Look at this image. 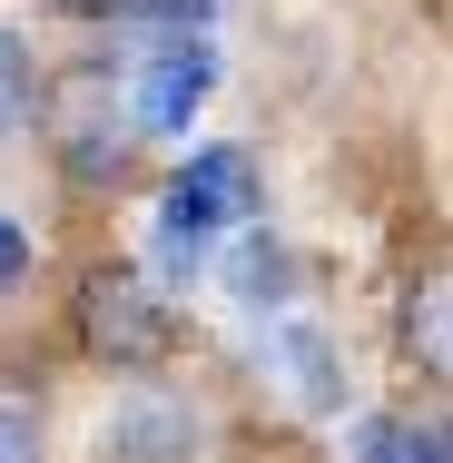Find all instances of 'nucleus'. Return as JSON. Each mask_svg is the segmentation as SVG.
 <instances>
[{"instance_id":"2","label":"nucleus","mask_w":453,"mask_h":463,"mask_svg":"<svg viewBox=\"0 0 453 463\" xmlns=\"http://www.w3.org/2000/svg\"><path fill=\"white\" fill-rule=\"evenodd\" d=\"M40 118L60 128V168H70L80 187H99V178L128 168V128H138V118L109 99V70H70L60 90L40 99Z\"/></svg>"},{"instance_id":"9","label":"nucleus","mask_w":453,"mask_h":463,"mask_svg":"<svg viewBox=\"0 0 453 463\" xmlns=\"http://www.w3.org/2000/svg\"><path fill=\"white\" fill-rule=\"evenodd\" d=\"M404 355L424 374H444L453 384V267L444 277H424L414 296H404Z\"/></svg>"},{"instance_id":"3","label":"nucleus","mask_w":453,"mask_h":463,"mask_svg":"<svg viewBox=\"0 0 453 463\" xmlns=\"http://www.w3.org/2000/svg\"><path fill=\"white\" fill-rule=\"evenodd\" d=\"M207 90H217V50H207V40H168L158 60H138V80H128V118H138L148 138H178L187 118L207 109Z\"/></svg>"},{"instance_id":"6","label":"nucleus","mask_w":453,"mask_h":463,"mask_svg":"<svg viewBox=\"0 0 453 463\" xmlns=\"http://www.w3.org/2000/svg\"><path fill=\"white\" fill-rule=\"evenodd\" d=\"M267 365L296 384L306 414H335V404H345V365H335V345H326L316 326H276V335H267Z\"/></svg>"},{"instance_id":"13","label":"nucleus","mask_w":453,"mask_h":463,"mask_svg":"<svg viewBox=\"0 0 453 463\" xmlns=\"http://www.w3.org/2000/svg\"><path fill=\"white\" fill-rule=\"evenodd\" d=\"M0 463H40V424L20 404H0Z\"/></svg>"},{"instance_id":"10","label":"nucleus","mask_w":453,"mask_h":463,"mask_svg":"<svg viewBox=\"0 0 453 463\" xmlns=\"http://www.w3.org/2000/svg\"><path fill=\"white\" fill-rule=\"evenodd\" d=\"M286 286H296V257L276 247L267 227H247V247L227 257V296L237 306H286Z\"/></svg>"},{"instance_id":"11","label":"nucleus","mask_w":453,"mask_h":463,"mask_svg":"<svg viewBox=\"0 0 453 463\" xmlns=\"http://www.w3.org/2000/svg\"><path fill=\"white\" fill-rule=\"evenodd\" d=\"M40 60H30V40L20 30H0V128H30L40 118Z\"/></svg>"},{"instance_id":"7","label":"nucleus","mask_w":453,"mask_h":463,"mask_svg":"<svg viewBox=\"0 0 453 463\" xmlns=\"http://www.w3.org/2000/svg\"><path fill=\"white\" fill-rule=\"evenodd\" d=\"M178 178L197 187L227 227H257V207H267V178H257V158H247V148H197Z\"/></svg>"},{"instance_id":"5","label":"nucleus","mask_w":453,"mask_h":463,"mask_svg":"<svg viewBox=\"0 0 453 463\" xmlns=\"http://www.w3.org/2000/svg\"><path fill=\"white\" fill-rule=\"evenodd\" d=\"M217 207L197 197L187 178H168V197H158V227H148V257H158V286H187L197 267H207V247H217Z\"/></svg>"},{"instance_id":"4","label":"nucleus","mask_w":453,"mask_h":463,"mask_svg":"<svg viewBox=\"0 0 453 463\" xmlns=\"http://www.w3.org/2000/svg\"><path fill=\"white\" fill-rule=\"evenodd\" d=\"M109 463H197V414L168 384H128L109 414Z\"/></svg>"},{"instance_id":"14","label":"nucleus","mask_w":453,"mask_h":463,"mask_svg":"<svg viewBox=\"0 0 453 463\" xmlns=\"http://www.w3.org/2000/svg\"><path fill=\"white\" fill-rule=\"evenodd\" d=\"M60 20H138V0H50Z\"/></svg>"},{"instance_id":"12","label":"nucleus","mask_w":453,"mask_h":463,"mask_svg":"<svg viewBox=\"0 0 453 463\" xmlns=\"http://www.w3.org/2000/svg\"><path fill=\"white\" fill-rule=\"evenodd\" d=\"M207 10H217V0H138V20H148V30H168V40H197V30H207Z\"/></svg>"},{"instance_id":"1","label":"nucleus","mask_w":453,"mask_h":463,"mask_svg":"<svg viewBox=\"0 0 453 463\" xmlns=\"http://www.w3.org/2000/svg\"><path fill=\"white\" fill-rule=\"evenodd\" d=\"M80 335H90L99 365H128L148 374L168 345H178V316L158 306V286L128 277V267H99V277H80Z\"/></svg>"},{"instance_id":"8","label":"nucleus","mask_w":453,"mask_h":463,"mask_svg":"<svg viewBox=\"0 0 453 463\" xmlns=\"http://www.w3.org/2000/svg\"><path fill=\"white\" fill-rule=\"evenodd\" d=\"M355 463H453V414H364L355 424Z\"/></svg>"},{"instance_id":"15","label":"nucleus","mask_w":453,"mask_h":463,"mask_svg":"<svg viewBox=\"0 0 453 463\" xmlns=\"http://www.w3.org/2000/svg\"><path fill=\"white\" fill-rule=\"evenodd\" d=\"M20 267H30V227H10V217H0V286L20 277Z\"/></svg>"}]
</instances>
